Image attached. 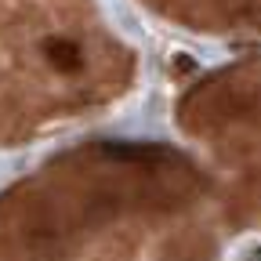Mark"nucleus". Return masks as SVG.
I'll list each match as a JSON object with an SVG mask.
<instances>
[{
  "mask_svg": "<svg viewBox=\"0 0 261 261\" xmlns=\"http://www.w3.org/2000/svg\"><path fill=\"white\" fill-rule=\"evenodd\" d=\"M44 55H47V62L55 65L58 73H76L80 65H84V55H80V47L73 40H47L44 44Z\"/></svg>",
  "mask_w": 261,
  "mask_h": 261,
  "instance_id": "1",
  "label": "nucleus"
},
{
  "mask_svg": "<svg viewBox=\"0 0 261 261\" xmlns=\"http://www.w3.org/2000/svg\"><path fill=\"white\" fill-rule=\"evenodd\" d=\"M109 156H127V160H156L160 149H106Z\"/></svg>",
  "mask_w": 261,
  "mask_h": 261,
  "instance_id": "2",
  "label": "nucleus"
}]
</instances>
